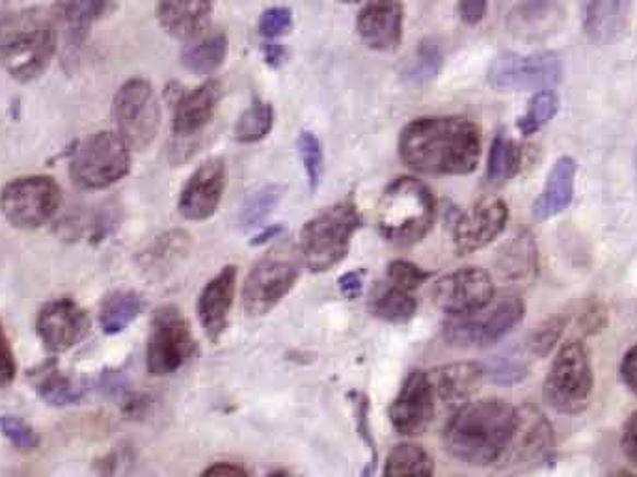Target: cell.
Segmentation results:
<instances>
[{"label": "cell", "instance_id": "1", "mask_svg": "<svg viewBox=\"0 0 637 477\" xmlns=\"http://www.w3.org/2000/svg\"><path fill=\"white\" fill-rule=\"evenodd\" d=\"M399 155L417 172L467 176L480 165V129L461 116H423L401 131Z\"/></svg>", "mask_w": 637, "mask_h": 477}, {"label": "cell", "instance_id": "2", "mask_svg": "<svg viewBox=\"0 0 637 477\" xmlns=\"http://www.w3.org/2000/svg\"><path fill=\"white\" fill-rule=\"evenodd\" d=\"M517 426V408L504 400L464 403L444 429L451 457L470 466L498 465Z\"/></svg>", "mask_w": 637, "mask_h": 477}, {"label": "cell", "instance_id": "3", "mask_svg": "<svg viewBox=\"0 0 637 477\" xmlns=\"http://www.w3.org/2000/svg\"><path fill=\"white\" fill-rule=\"evenodd\" d=\"M57 49L51 8H15L0 13V65L15 81L31 83L44 75Z\"/></svg>", "mask_w": 637, "mask_h": 477}, {"label": "cell", "instance_id": "4", "mask_svg": "<svg viewBox=\"0 0 637 477\" xmlns=\"http://www.w3.org/2000/svg\"><path fill=\"white\" fill-rule=\"evenodd\" d=\"M435 198L414 178L393 179L380 196V236L398 247H411L429 234L435 223Z\"/></svg>", "mask_w": 637, "mask_h": 477}, {"label": "cell", "instance_id": "5", "mask_svg": "<svg viewBox=\"0 0 637 477\" xmlns=\"http://www.w3.org/2000/svg\"><path fill=\"white\" fill-rule=\"evenodd\" d=\"M361 226V213L351 200L319 213L304 224L300 231L304 265L314 273H325L340 265L349 254L351 241Z\"/></svg>", "mask_w": 637, "mask_h": 477}, {"label": "cell", "instance_id": "6", "mask_svg": "<svg viewBox=\"0 0 637 477\" xmlns=\"http://www.w3.org/2000/svg\"><path fill=\"white\" fill-rule=\"evenodd\" d=\"M594 390L591 358L581 342H567L557 350L544 381V402L555 413L575 416L589 407Z\"/></svg>", "mask_w": 637, "mask_h": 477}, {"label": "cell", "instance_id": "7", "mask_svg": "<svg viewBox=\"0 0 637 477\" xmlns=\"http://www.w3.org/2000/svg\"><path fill=\"white\" fill-rule=\"evenodd\" d=\"M524 302L515 294L494 297L480 310L451 315L444 325V337L449 345L473 349L498 344L524 319Z\"/></svg>", "mask_w": 637, "mask_h": 477}, {"label": "cell", "instance_id": "8", "mask_svg": "<svg viewBox=\"0 0 637 477\" xmlns=\"http://www.w3.org/2000/svg\"><path fill=\"white\" fill-rule=\"evenodd\" d=\"M131 168V147L118 133L92 134L71 160V178L83 189H107L126 178Z\"/></svg>", "mask_w": 637, "mask_h": 477}, {"label": "cell", "instance_id": "9", "mask_svg": "<svg viewBox=\"0 0 637 477\" xmlns=\"http://www.w3.org/2000/svg\"><path fill=\"white\" fill-rule=\"evenodd\" d=\"M114 120L118 134L131 150H145L161 128V105L150 81L131 79L114 97Z\"/></svg>", "mask_w": 637, "mask_h": 477}, {"label": "cell", "instance_id": "10", "mask_svg": "<svg viewBox=\"0 0 637 477\" xmlns=\"http://www.w3.org/2000/svg\"><path fill=\"white\" fill-rule=\"evenodd\" d=\"M488 83L502 92L550 90L562 83V57L554 51L502 52L488 68Z\"/></svg>", "mask_w": 637, "mask_h": 477}, {"label": "cell", "instance_id": "11", "mask_svg": "<svg viewBox=\"0 0 637 477\" xmlns=\"http://www.w3.org/2000/svg\"><path fill=\"white\" fill-rule=\"evenodd\" d=\"M58 207L60 187L45 176L13 179L0 194V210L15 228H39L57 215Z\"/></svg>", "mask_w": 637, "mask_h": 477}, {"label": "cell", "instance_id": "12", "mask_svg": "<svg viewBox=\"0 0 637 477\" xmlns=\"http://www.w3.org/2000/svg\"><path fill=\"white\" fill-rule=\"evenodd\" d=\"M554 429L544 414L524 405L517 408V426L511 440L499 457L504 470H531L546 465L554 457Z\"/></svg>", "mask_w": 637, "mask_h": 477}, {"label": "cell", "instance_id": "13", "mask_svg": "<svg viewBox=\"0 0 637 477\" xmlns=\"http://www.w3.org/2000/svg\"><path fill=\"white\" fill-rule=\"evenodd\" d=\"M194 337L187 319L176 308H165L153 319L148 339V369L155 377L176 373L194 353Z\"/></svg>", "mask_w": 637, "mask_h": 477}, {"label": "cell", "instance_id": "14", "mask_svg": "<svg viewBox=\"0 0 637 477\" xmlns=\"http://www.w3.org/2000/svg\"><path fill=\"white\" fill-rule=\"evenodd\" d=\"M298 278V269L290 258L269 255L248 273L243 287V308L248 315H266L290 294Z\"/></svg>", "mask_w": 637, "mask_h": 477}, {"label": "cell", "instance_id": "15", "mask_svg": "<svg viewBox=\"0 0 637 477\" xmlns=\"http://www.w3.org/2000/svg\"><path fill=\"white\" fill-rule=\"evenodd\" d=\"M433 299L449 315L480 310L494 299L493 278L480 267L459 269L436 282Z\"/></svg>", "mask_w": 637, "mask_h": 477}, {"label": "cell", "instance_id": "16", "mask_svg": "<svg viewBox=\"0 0 637 477\" xmlns=\"http://www.w3.org/2000/svg\"><path fill=\"white\" fill-rule=\"evenodd\" d=\"M436 397L430 386L429 375L423 371H412L406 377L398 397L390 408L393 429L403 437H416L427 431L435 420Z\"/></svg>", "mask_w": 637, "mask_h": 477}, {"label": "cell", "instance_id": "17", "mask_svg": "<svg viewBox=\"0 0 637 477\" xmlns=\"http://www.w3.org/2000/svg\"><path fill=\"white\" fill-rule=\"evenodd\" d=\"M509 210L499 198H485L472 205L455 224V249L459 254H472L488 247L502 236Z\"/></svg>", "mask_w": 637, "mask_h": 477}, {"label": "cell", "instance_id": "18", "mask_svg": "<svg viewBox=\"0 0 637 477\" xmlns=\"http://www.w3.org/2000/svg\"><path fill=\"white\" fill-rule=\"evenodd\" d=\"M51 10L58 47L66 62H73L83 49L92 25L110 10V0H57Z\"/></svg>", "mask_w": 637, "mask_h": 477}, {"label": "cell", "instance_id": "19", "mask_svg": "<svg viewBox=\"0 0 637 477\" xmlns=\"http://www.w3.org/2000/svg\"><path fill=\"white\" fill-rule=\"evenodd\" d=\"M226 187V166L222 159H209L198 166L185 183L177 210L181 217L202 223L215 215Z\"/></svg>", "mask_w": 637, "mask_h": 477}, {"label": "cell", "instance_id": "20", "mask_svg": "<svg viewBox=\"0 0 637 477\" xmlns=\"http://www.w3.org/2000/svg\"><path fill=\"white\" fill-rule=\"evenodd\" d=\"M403 0H366L356 20L362 44L377 52L396 51L403 39Z\"/></svg>", "mask_w": 637, "mask_h": 477}, {"label": "cell", "instance_id": "21", "mask_svg": "<svg viewBox=\"0 0 637 477\" xmlns=\"http://www.w3.org/2000/svg\"><path fill=\"white\" fill-rule=\"evenodd\" d=\"M90 319L81 306L70 299L55 300L38 315V334L52 353L75 347L89 334Z\"/></svg>", "mask_w": 637, "mask_h": 477}, {"label": "cell", "instance_id": "22", "mask_svg": "<svg viewBox=\"0 0 637 477\" xmlns=\"http://www.w3.org/2000/svg\"><path fill=\"white\" fill-rule=\"evenodd\" d=\"M237 267L227 265L205 284L198 297V319L211 342H219L226 332L227 319L234 305Z\"/></svg>", "mask_w": 637, "mask_h": 477}, {"label": "cell", "instance_id": "23", "mask_svg": "<svg viewBox=\"0 0 637 477\" xmlns=\"http://www.w3.org/2000/svg\"><path fill=\"white\" fill-rule=\"evenodd\" d=\"M634 0H583V33L593 44L610 45L630 28Z\"/></svg>", "mask_w": 637, "mask_h": 477}, {"label": "cell", "instance_id": "24", "mask_svg": "<svg viewBox=\"0 0 637 477\" xmlns=\"http://www.w3.org/2000/svg\"><path fill=\"white\" fill-rule=\"evenodd\" d=\"M215 0H158L157 20L177 39L200 38L208 28Z\"/></svg>", "mask_w": 637, "mask_h": 477}, {"label": "cell", "instance_id": "25", "mask_svg": "<svg viewBox=\"0 0 637 477\" xmlns=\"http://www.w3.org/2000/svg\"><path fill=\"white\" fill-rule=\"evenodd\" d=\"M222 99L219 81H205L196 88L185 92L174 109V133L177 136H192L208 126Z\"/></svg>", "mask_w": 637, "mask_h": 477}, {"label": "cell", "instance_id": "26", "mask_svg": "<svg viewBox=\"0 0 637 477\" xmlns=\"http://www.w3.org/2000/svg\"><path fill=\"white\" fill-rule=\"evenodd\" d=\"M427 375L435 392L436 405L443 403L444 407L457 410L468 402V397L480 384L483 368L480 363L473 362L448 363Z\"/></svg>", "mask_w": 637, "mask_h": 477}, {"label": "cell", "instance_id": "27", "mask_svg": "<svg viewBox=\"0 0 637 477\" xmlns=\"http://www.w3.org/2000/svg\"><path fill=\"white\" fill-rule=\"evenodd\" d=\"M576 160L573 157H559L550 170L543 191L533 204V217L548 220L567 210L575 198Z\"/></svg>", "mask_w": 637, "mask_h": 477}, {"label": "cell", "instance_id": "28", "mask_svg": "<svg viewBox=\"0 0 637 477\" xmlns=\"http://www.w3.org/2000/svg\"><path fill=\"white\" fill-rule=\"evenodd\" d=\"M509 21L518 33L548 36L552 31L563 25L565 12L554 0H530L518 7Z\"/></svg>", "mask_w": 637, "mask_h": 477}, {"label": "cell", "instance_id": "29", "mask_svg": "<svg viewBox=\"0 0 637 477\" xmlns=\"http://www.w3.org/2000/svg\"><path fill=\"white\" fill-rule=\"evenodd\" d=\"M226 55L227 39L224 34H203L196 38L194 44L185 47L181 64L194 75H211L224 64Z\"/></svg>", "mask_w": 637, "mask_h": 477}, {"label": "cell", "instance_id": "30", "mask_svg": "<svg viewBox=\"0 0 637 477\" xmlns=\"http://www.w3.org/2000/svg\"><path fill=\"white\" fill-rule=\"evenodd\" d=\"M520 166H522V152L517 142L505 133L496 134L488 153V163H486V181L494 187L505 184L517 176Z\"/></svg>", "mask_w": 637, "mask_h": 477}, {"label": "cell", "instance_id": "31", "mask_svg": "<svg viewBox=\"0 0 637 477\" xmlns=\"http://www.w3.org/2000/svg\"><path fill=\"white\" fill-rule=\"evenodd\" d=\"M371 310L377 318L385 319L388 323H406L414 318L417 305L412 291L388 282V286L379 287L373 295Z\"/></svg>", "mask_w": 637, "mask_h": 477}, {"label": "cell", "instance_id": "32", "mask_svg": "<svg viewBox=\"0 0 637 477\" xmlns=\"http://www.w3.org/2000/svg\"><path fill=\"white\" fill-rule=\"evenodd\" d=\"M142 310H144V302L140 299V295L133 291H116L108 295L103 302L102 315H99L103 331L107 334H120L133 323L134 319L139 318Z\"/></svg>", "mask_w": 637, "mask_h": 477}, {"label": "cell", "instance_id": "33", "mask_svg": "<svg viewBox=\"0 0 637 477\" xmlns=\"http://www.w3.org/2000/svg\"><path fill=\"white\" fill-rule=\"evenodd\" d=\"M435 463L422 445L401 444L386 458L385 476H433Z\"/></svg>", "mask_w": 637, "mask_h": 477}, {"label": "cell", "instance_id": "34", "mask_svg": "<svg viewBox=\"0 0 637 477\" xmlns=\"http://www.w3.org/2000/svg\"><path fill=\"white\" fill-rule=\"evenodd\" d=\"M272 126H274V110L271 103L256 99L237 120L235 141L240 144H256L271 133Z\"/></svg>", "mask_w": 637, "mask_h": 477}, {"label": "cell", "instance_id": "35", "mask_svg": "<svg viewBox=\"0 0 637 477\" xmlns=\"http://www.w3.org/2000/svg\"><path fill=\"white\" fill-rule=\"evenodd\" d=\"M444 52L436 39H425L417 47L411 65L404 71L406 81L411 84H425L433 81L443 70Z\"/></svg>", "mask_w": 637, "mask_h": 477}, {"label": "cell", "instance_id": "36", "mask_svg": "<svg viewBox=\"0 0 637 477\" xmlns=\"http://www.w3.org/2000/svg\"><path fill=\"white\" fill-rule=\"evenodd\" d=\"M557 109H559V99H557L554 92L552 90H539L535 96L531 97L524 115L518 118V131L524 136L535 134L557 115Z\"/></svg>", "mask_w": 637, "mask_h": 477}, {"label": "cell", "instance_id": "37", "mask_svg": "<svg viewBox=\"0 0 637 477\" xmlns=\"http://www.w3.org/2000/svg\"><path fill=\"white\" fill-rule=\"evenodd\" d=\"M36 389L45 402L51 403L55 407L73 405V403L81 402L84 395V390L81 386H76L75 382L63 377L57 369L45 371V375L39 377Z\"/></svg>", "mask_w": 637, "mask_h": 477}, {"label": "cell", "instance_id": "38", "mask_svg": "<svg viewBox=\"0 0 637 477\" xmlns=\"http://www.w3.org/2000/svg\"><path fill=\"white\" fill-rule=\"evenodd\" d=\"M284 196L282 187L278 184H269L253 192L252 196L248 198L247 204L243 205L240 211V226L243 228H256L259 224H263L272 210L276 207L278 202Z\"/></svg>", "mask_w": 637, "mask_h": 477}, {"label": "cell", "instance_id": "39", "mask_svg": "<svg viewBox=\"0 0 637 477\" xmlns=\"http://www.w3.org/2000/svg\"><path fill=\"white\" fill-rule=\"evenodd\" d=\"M533 261H535V247L531 237H518L517 241L509 247V252L504 254L502 263V273L518 278L533 271Z\"/></svg>", "mask_w": 637, "mask_h": 477}, {"label": "cell", "instance_id": "40", "mask_svg": "<svg viewBox=\"0 0 637 477\" xmlns=\"http://www.w3.org/2000/svg\"><path fill=\"white\" fill-rule=\"evenodd\" d=\"M297 150L304 168H306V174H308L309 184H311V189H316L321 181L322 168H325L321 142L317 141L316 134L304 131V133L298 134Z\"/></svg>", "mask_w": 637, "mask_h": 477}, {"label": "cell", "instance_id": "41", "mask_svg": "<svg viewBox=\"0 0 637 477\" xmlns=\"http://www.w3.org/2000/svg\"><path fill=\"white\" fill-rule=\"evenodd\" d=\"M483 373L499 384H512V382L522 381L528 375V362L520 355L509 353V355L494 358L493 362L488 363V368L483 369Z\"/></svg>", "mask_w": 637, "mask_h": 477}, {"label": "cell", "instance_id": "42", "mask_svg": "<svg viewBox=\"0 0 637 477\" xmlns=\"http://www.w3.org/2000/svg\"><path fill=\"white\" fill-rule=\"evenodd\" d=\"M563 326H565L563 318L548 319L546 323L539 326L536 332H533V336L530 337V342H528V353H530L531 357H546L550 350L554 349V345L559 342Z\"/></svg>", "mask_w": 637, "mask_h": 477}, {"label": "cell", "instance_id": "43", "mask_svg": "<svg viewBox=\"0 0 637 477\" xmlns=\"http://www.w3.org/2000/svg\"><path fill=\"white\" fill-rule=\"evenodd\" d=\"M427 278H429V273L417 267L416 263H412V261L396 260L388 265V282L393 286L401 287V289H406V291H414Z\"/></svg>", "mask_w": 637, "mask_h": 477}, {"label": "cell", "instance_id": "44", "mask_svg": "<svg viewBox=\"0 0 637 477\" xmlns=\"http://www.w3.org/2000/svg\"><path fill=\"white\" fill-rule=\"evenodd\" d=\"M2 433L7 434V439L12 442L20 452H32L36 450L39 444L38 434L26 426L25 421L15 418V416H2L0 420Z\"/></svg>", "mask_w": 637, "mask_h": 477}, {"label": "cell", "instance_id": "45", "mask_svg": "<svg viewBox=\"0 0 637 477\" xmlns=\"http://www.w3.org/2000/svg\"><path fill=\"white\" fill-rule=\"evenodd\" d=\"M291 26H293V15L287 8H269L259 20V33L269 39L282 38L290 33Z\"/></svg>", "mask_w": 637, "mask_h": 477}, {"label": "cell", "instance_id": "46", "mask_svg": "<svg viewBox=\"0 0 637 477\" xmlns=\"http://www.w3.org/2000/svg\"><path fill=\"white\" fill-rule=\"evenodd\" d=\"M15 379V357L7 334L0 329V386H7Z\"/></svg>", "mask_w": 637, "mask_h": 477}, {"label": "cell", "instance_id": "47", "mask_svg": "<svg viewBox=\"0 0 637 477\" xmlns=\"http://www.w3.org/2000/svg\"><path fill=\"white\" fill-rule=\"evenodd\" d=\"M488 12V0H459V15L462 23L475 26L485 20Z\"/></svg>", "mask_w": 637, "mask_h": 477}, {"label": "cell", "instance_id": "48", "mask_svg": "<svg viewBox=\"0 0 637 477\" xmlns=\"http://www.w3.org/2000/svg\"><path fill=\"white\" fill-rule=\"evenodd\" d=\"M621 445H623V453L630 461V465L637 466V413L632 414L626 421Z\"/></svg>", "mask_w": 637, "mask_h": 477}, {"label": "cell", "instance_id": "49", "mask_svg": "<svg viewBox=\"0 0 637 477\" xmlns=\"http://www.w3.org/2000/svg\"><path fill=\"white\" fill-rule=\"evenodd\" d=\"M621 379L626 384V389L630 390L632 394L637 395V345L628 349L623 362H621Z\"/></svg>", "mask_w": 637, "mask_h": 477}, {"label": "cell", "instance_id": "50", "mask_svg": "<svg viewBox=\"0 0 637 477\" xmlns=\"http://www.w3.org/2000/svg\"><path fill=\"white\" fill-rule=\"evenodd\" d=\"M364 276L366 274L362 273V271H351V273L343 274L340 282H338L343 297H347V299L361 297L362 287H364Z\"/></svg>", "mask_w": 637, "mask_h": 477}, {"label": "cell", "instance_id": "51", "mask_svg": "<svg viewBox=\"0 0 637 477\" xmlns=\"http://www.w3.org/2000/svg\"><path fill=\"white\" fill-rule=\"evenodd\" d=\"M247 474L248 470H245L243 466L227 465V463H219L203 472V476H247Z\"/></svg>", "mask_w": 637, "mask_h": 477}, {"label": "cell", "instance_id": "52", "mask_svg": "<svg viewBox=\"0 0 637 477\" xmlns=\"http://www.w3.org/2000/svg\"><path fill=\"white\" fill-rule=\"evenodd\" d=\"M266 58L269 64L276 65L282 58H284V49H282V45L278 44H269L266 47Z\"/></svg>", "mask_w": 637, "mask_h": 477}, {"label": "cell", "instance_id": "53", "mask_svg": "<svg viewBox=\"0 0 637 477\" xmlns=\"http://www.w3.org/2000/svg\"><path fill=\"white\" fill-rule=\"evenodd\" d=\"M280 231H282V228H280V226H276V228H269L267 229L266 234H261V236H258V241H253V245H259V242L271 241V239H274V237H276L278 234H280Z\"/></svg>", "mask_w": 637, "mask_h": 477}, {"label": "cell", "instance_id": "54", "mask_svg": "<svg viewBox=\"0 0 637 477\" xmlns=\"http://www.w3.org/2000/svg\"><path fill=\"white\" fill-rule=\"evenodd\" d=\"M636 178H637V150H636Z\"/></svg>", "mask_w": 637, "mask_h": 477}]
</instances>
